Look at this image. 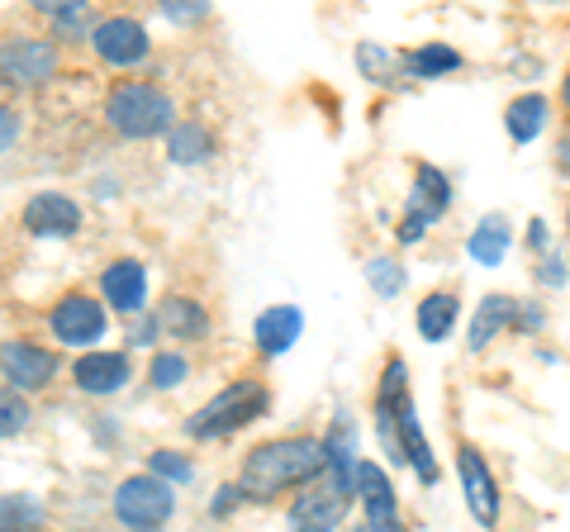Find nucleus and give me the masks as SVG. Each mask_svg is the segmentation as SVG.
Returning a JSON list of instances; mask_svg holds the SVG:
<instances>
[{
	"instance_id": "f257e3e1",
	"label": "nucleus",
	"mask_w": 570,
	"mask_h": 532,
	"mask_svg": "<svg viewBox=\"0 0 570 532\" xmlns=\"http://www.w3.org/2000/svg\"><path fill=\"white\" fill-rule=\"evenodd\" d=\"M328 466V442L318 437H276V442H262V447L243 461V481H238V494L247 500H276L291 485L309 481Z\"/></svg>"
},
{
	"instance_id": "f03ea898",
	"label": "nucleus",
	"mask_w": 570,
	"mask_h": 532,
	"mask_svg": "<svg viewBox=\"0 0 570 532\" xmlns=\"http://www.w3.org/2000/svg\"><path fill=\"white\" fill-rule=\"evenodd\" d=\"M105 119H110L124 138H153V134H171L176 105H171V96H163L148 81H124V86H115L110 105H105Z\"/></svg>"
},
{
	"instance_id": "7ed1b4c3",
	"label": "nucleus",
	"mask_w": 570,
	"mask_h": 532,
	"mask_svg": "<svg viewBox=\"0 0 570 532\" xmlns=\"http://www.w3.org/2000/svg\"><path fill=\"white\" fill-rule=\"evenodd\" d=\"M262 410H266V385L262 381H238V385H228L224 395H214L200 414H190L186 433L190 437H224V433L243 428L247 418H257Z\"/></svg>"
},
{
	"instance_id": "20e7f679",
	"label": "nucleus",
	"mask_w": 570,
	"mask_h": 532,
	"mask_svg": "<svg viewBox=\"0 0 570 532\" xmlns=\"http://www.w3.org/2000/svg\"><path fill=\"white\" fill-rule=\"evenodd\" d=\"M381 404H390V418L400 423V456L414 461V471H419V481L423 485H433L438 481V466H433V452H428V437L419 428V414H414V404L404 400V362H390L385 366V381H381Z\"/></svg>"
},
{
	"instance_id": "39448f33",
	"label": "nucleus",
	"mask_w": 570,
	"mask_h": 532,
	"mask_svg": "<svg viewBox=\"0 0 570 532\" xmlns=\"http://www.w3.org/2000/svg\"><path fill=\"white\" fill-rule=\"evenodd\" d=\"M115 513L124 528L134 532H157L171 513H176V500H171V485H163L157 475H134L115 490Z\"/></svg>"
},
{
	"instance_id": "423d86ee",
	"label": "nucleus",
	"mask_w": 570,
	"mask_h": 532,
	"mask_svg": "<svg viewBox=\"0 0 570 532\" xmlns=\"http://www.w3.org/2000/svg\"><path fill=\"white\" fill-rule=\"evenodd\" d=\"M448 205H452L448 176H442L438 167H419L414 195H409V215H404V224H400V243H419L428 224H438L442 215H448Z\"/></svg>"
},
{
	"instance_id": "0eeeda50",
	"label": "nucleus",
	"mask_w": 570,
	"mask_h": 532,
	"mask_svg": "<svg viewBox=\"0 0 570 532\" xmlns=\"http://www.w3.org/2000/svg\"><path fill=\"white\" fill-rule=\"evenodd\" d=\"M58 72V48L43 39H10L0 43V81L10 86H39Z\"/></svg>"
},
{
	"instance_id": "6e6552de",
	"label": "nucleus",
	"mask_w": 570,
	"mask_h": 532,
	"mask_svg": "<svg viewBox=\"0 0 570 532\" xmlns=\"http://www.w3.org/2000/svg\"><path fill=\"white\" fill-rule=\"evenodd\" d=\"M352 481L356 490H362V500H366V519H371V532H404L400 523V500H395V490H390L385 481V471L376 466V461H356L352 466Z\"/></svg>"
},
{
	"instance_id": "1a4fd4ad",
	"label": "nucleus",
	"mask_w": 570,
	"mask_h": 532,
	"mask_svg": "<svg viewBox=\"0 0 570 532\" xmlns=\"http://www.w3.org/2000/svg\"><path fill=\"white\" fill-rule=\"evenodd\" d=\"M52 333H58L67 347H91L105 338V309L91 295H67V299H58V309H52Z\"/></svg>"
},
{
	"instance_id": "9d476101",
	"label": "nucleus",
	"mask_w": 570,
	"mask_h": 532,
	"mask_svg": "<svg viewBox=\"0 0 570 532\" xmlns=\"http://www.w3.org/2000/svg\"><path fill=\"white\" fill-rule=\"evenodd\" d=\"M456 466H461V485H466V504L475 513V523L494 528L499 523V490H494V475L485 466V456H480L475 447H461Z\"/></svg>"
},
{
	"instance_id": "9b49d317",
	"label": "nucleus",
	"mask_w": 570,
	"mask_h": 532,
	"mask_svg": "<svg viewBox=\"0 0 570 532\" xmlns=\"http://www.w3.org/2000/svg\"><path fill=\"white\" fill-rule=\"evenodd\" d=\"M0 371H6V381L10 385H20V390H39L52 381V371H58V357L52 352H43L39 343H6L0 347Z\"/></svg>"
},
{
	"instance_id": "f8f14e48",
	"label": "nucleus",
	"mask_w": 570,
	"mask_h": 532,
	"mask_svg": "<svg viewBox=\"0 0 570 532\" xmlns=\"http://www.w3.org/2000/svg\"><path fill=\"white\" fill-rule=\"evenodd\" d=\"M24 228L29 234H39V238H67V234H77L81 228V209L67 200V195H33V200L24 205Z\"/></svg>"
},
{
	"instance_id": "ddd939ff",
	"label": "nucleus",
	"mask_w": 570,
	"mask_h": 532,
	"mask_svg": "<svg viewBox=\"0 0 570 532\" xmlns=\"http://www.w3.org/2000/svg\"><path fill=\"white\" fill-rule=\"evenodd\" d=\"M91 43H96L100 58L115 62V67H129V62L148 58V33H142V24H134V20H105V24H96Z\"/></svg>"
},
{
	"instance_id": "4468645a",
	"label": "nucleus",
	"mask_w": 570,
	"mask_h": 532,
	"mask_svg": "<svg viewBox=\"0 0 570 532\" xmlns=\"http://www.w3.org/2000/svg\"><path fill=\"white\" fill-rule=\"evenodd\" d=\"M71 376H77V385L86 390V395H115V390L129 385L134 366H129L124 352H86Z\"/></svg>"
},
{
	"instance_id": "2eb2a0df",
	"label": "nucleus",
	"mask_w": 570,
	"mask_h": 532,
	"mask_svg": "<svg viewBox=\"0 0 570 532\" xmlns=\"http://www.w3.org/2000/svg\"><path fill=\"white\" fill-rule=\"evenodd\" d=\"M347 513V494L343 490H314V494H299L295 509H291V528L295 532H333Z\"/></svg>"
},
{
	"instance_id": "dca6fc26",
	"label": "nucleus",
	"mask_w": 570,
	"mask_h": 532,
	"mask_svg": "<svg viewBox=\"0 0 570 532\" xmlns=\"http://www.w3.org/2000/svg\"><path fill=\"white\" fill-rule=\"evenodd\" d=\"M105 286V299L119 309V314H138L142 299H148V272H142L138 262H115L110 272L100 276Z\"/></svg>"
},
{
	"instance_id": "f3484780",
	"label": "nucleus",
	"mask_w": 570,
	"mask_h": 532,
	"mask_svg": "<svg viewBox=\"0 0 570 532\" xmlns=\"http://www.w3.org/2000/svg\"><path fill=\"white\" fill-rule=\"evenodd\" d=\"M299 328H305V314H299L295 305H276V309H266V314L257 318V347L266 352V357H281L285 347H295Z\"/></svg>"
},
{
	"instance_id": "a211bd4d",
	"label": "nucleus",
	"mask_w": 570,
	"mask_h": 532,
	"mask_svg": "<svg viewBox=\"0 0 570 532\" xmlns=\"http://www.w3.org/2000/svg\"><path fill=\"white\" fill-rule=\"evenodd\" d=\"M452 324H456V295H428L423 305H419V333L428 343H442L452 333Z\"/></svg>"
},
{
	"instance_id": "6ab92c4d",
	"label": "nucleus",
	"mask_w": 570,
	"mask_h": 532,
	"mask_svg": "<svg viewBox=\"0 0 570 532\" xmlns=\"http://www.w3.org/2000/svg\"><path fill=\"white\" fill-rule=\"evenodd\" d=\"M542 124H547V100L542 96H519L509 105V134H513V144H532V138L542 134Z\"/></svg>"
},
{
	"instance_id": "aec40b11",
	"label": "nucleus",
	"mask_w": 570,
	"mask_h": 532,
	"mask_svg": "<svg viewBox=\"0 0 570 532\" xmlns=\"http://www.w3.org/2000/svg\"><path fill=\"white\" fill-rule=\"evenodd\" d=\"M209 134L200 129V124H171V134H167V152H171V162H205L209 157Z\"/></svg>"
},
{
	"instance_id": "412c9836",
	"label": "nucleus",
	"mask_w": 570,
	"mask_h": 532,
	"mask_svg": "<svg viewBox=\"0 0 570 532\" xmlns=\"http://www.w3.org/2000/svg\"><path fill=\"white\" fill-rule=\"evenodd\" d=\"M163 328L176 333V338H200V333L209 328V314L195 305V299H167L163 309Z\"/></svg>"
},
{
	"instance_id": "4be33fe9",
	"label": "nucleus",
	"mask_w": 570,
	"mask_h": 532,
	"mask_svg": "<svg viewBox=\"0 0 570 532\" xmlns=\"http://www.w3.org/2000/svg\"><path fill=\"white\" fill-rule=\"evenodd\" d=\"M513 314V299L509 295H490L485 305L475 309V324H471V347L480 352V347H490V338L499 328H504V318Z\"/></svg>"
},
{
	"instance_id": "5701e85b",
	"label": "nucleus",
	"mask_w": 570,
	"mask_h": 532,
	"mask_svg": "<svg viewBox=\"0 0 570 532\" xmlns=\"http://www.w3.org/2000/svg\"><path fill=\"white\" fill-rule=\"evenodd\" d=\"M404 67H409V72H414V77L456 72V67H461V52H456V48H448V43H428V48H419V52H409Z\"/></svg>"
},
{
	"instance_id": "b1692460",
	"label": "nucleus",
	"mask_w": 570,
	"mask_h": 532,
	"mask_svg": "<svg viewBox=\"0 0 570 532\" xmlns=\"http://www.w3.org/2000/svg\"><path fill=\"white\" fill-rule=\"evenodd\" d=\"M504 247H509V234H504V219H485L471 234V257L475 262H485V266H494L499 257H504Z\"/></svg>"
},
{
	"instance_id": "393cba45",
	"label": "nucleus",
	"mask_w": 570,
	"mask_h": 532,
	"mask_svg": "<svg viewBox=\"0 0 570 532\" xmlns=\"http://www.w3.org/2000/svg\"><path fill=\"white\" fill-rule=\"evenodd\" d=\"M186 357H181V352H157V357H153V371H148V381L157 385V390H171V385H181L186 381Z\"/></svg>"
},
{
	"instance_id": "a878e982",
	"label": "nucleus",
	"mask_w": 570,
	"mask_h": 532,
	"mask_svg": "<svg viewBox=\"0 0 570 532\" xmlns=\"http://www.w3.org/2000/svg\"><path fill=\"white\" fill-rule=\"evenodd\" d=\"M39 504L29 500H0V532H20V528H39Z\"/></svg>"
},
{
	"instance_id": "bb28decb",
	"label": "nucleus",
	"mask_w": 570,
	"mask_h": 532,
	"mask_svg": "<svg viewBox=\"0 0 570 532\" xmlns=\"http://www.w3.org/2000/svg\"><path fill=\"white\" fill-rule=\"evenodd\" d=\"M29 423V404L20 400V390H0V437L20 433Z\"/></svg>"
},
{
	"instance_id": "cd10ccee",
	"label": "nucleus",
	"mask_w": 570,
	"mask_h": 532,
	"mask_svg": "<svg viewBox=\"0 0 570 532\" xmlns=\"http://www.w3.org/2000/svg\"><path fill=\"white\" fill-rule=\"evenodd\" d=\"M371 286H376L381 295H400L404 290V272H400V266L395 262H390V257H376V262H371Z\"/></svg>"
},
{
	"instance_id": "c85d7f7f",
	"label": "nucleus",
	"mask_w": 570,
	"mask_h": 532,
	"mask_svg": "<svg viewBox=\"0 0 570 532\" xmlns=\"http://www.w3.org/2000/svg\"><path fill=\"white\" fill-rule=\"evenodd\" d=\"M153 471L157 475H171V481H186V475H190L186 456H176V452H153Z\"/></svg>"
},
{
	"instance_id": "c756f323",
	"label": "nucleus",
	"mask_w": 570,
	"mask_h": 532,
	"mask_svg": "<svg viewBox=\"0 0 570 532\" xmlns=\"http://www.w3.org/2000/svg\"><path fill=\"white\" fill-rule=\"evenodd\" d=\"M14 138H20V115H14V110H0V152H6Z\"/></svg>"
},
{
	"instance_id": "7c9ffc66",
	"label": "nucleus",
	"mask_w": 570,
	"mask_h": 532,
	"mask_svg": "<svg viewBox=\"0 0 570 532\" xmlns=\"http://www.w3.org/2000/svg\"><path fill=\"white\" fill-rule=\"evenodd\" d=\"M234 504H238V485H228V490H219V504H214V509H219V513H228Z\"/></svg>"
},
{
	"instance_id": "2f4dec72",
	"label": "nucleus",
	"mask_w": 570,
	"mask_h": 532,
	"mask_svg": "<svg viewBox=\"0 0 570 532\" xmlns=\"http://www.w3.org/2000/svg\"><path fill=\"white\" fill-rule=\"evenodd\" d=\"M542 280H551V286H561V280H566V276H561V262H557V257H551V262L542 266Z\"/></svg>"
},
{
	"instance_id": "473e14b6",
	"label": "nucleus",
	"mask_w": 570,
	"mask_h": 532,
	"mask_svg": "<svg viewBox=\"0 0 570 532\" xmlns=\"http://www.w3.org/2000/svg\"><path fill=\"white\" fill-rule=\"evenodd\" d=\"M528 238H532V247H542V243H547V228H542V219H532V234H528Z\"/></svg>"
},
{
	"instance_id": "72a5a7b5",
	"label": "nucleus",
	"mask_w": 570,
	"mask_h": 532,
	"mask_svg": "<svg viewBox=\"0 0 570 532\" xmlns=\"http://www.w3.org/2000/svg\"><path fill=\"white\" fill-rule=\"evenodd\" d=\"M561 167L570 171V138H566V144H561Z\"/></svg>"
},
{
	"instance_id": "f704fd0d",
	"label": "nucleus",
	"mask_w": 570,
	"mask_h": 532,
	"mask_svg": "<svg viewBox=\"0 0 570 532\" xmlns=\"http://www.w3.org/2000/svg\"><path fill=\"white\" fill-rule=\"evenodd\" d=\"M561 100H566V110H570V77H566V86H561Z\"/></svg>"
}]
</instances>
